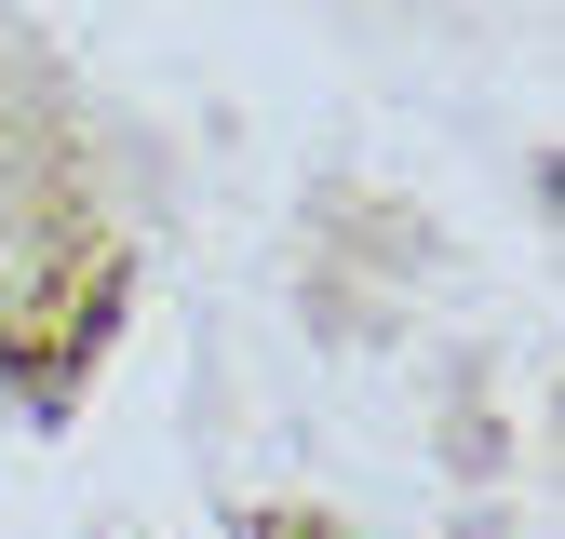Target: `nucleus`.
<instances>
[]
</instances>
